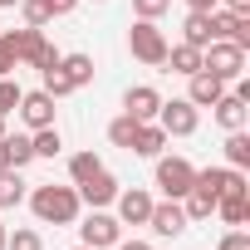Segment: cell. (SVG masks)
I'll list each match as a JSON object with an SVG mask.
<instances>
[{
    "mask_svg": "<svg viewBox=\"0 0 250 250\" xmlns=\"http://www.w3.org/2000/svg\"><path fill=\"white\" fill-rule=\"evenodd\" d=\"M5 230H10V226H5V221H0V250H5Z\"/></svg>",
    "mask_w": 250,
    "mask_h": 250,
    "instance_id": "cell-41",
    "label": "cell"
},
{
    "mask_svg": "<svg viewBox=\"0 0 250 250\" xmlns=\"http://www.w3.org/2000/svg\"><path fill=\"white\" fill-rule=\"evenodd\" d=\"M0 138H5V118H0Z\"/></svg>",
    "mask_w": 250,
    "mask_h": 250,
    "instance_id": "cell-42",
    "label": "cell"
},
{
    "mask_svg": "<svg viewBox=\"0 0 250 250\" xmlns=\"http://www.w3.org/2000/svg\"><path fill=\"white\" fill-rule=\"evenodd\" d=\"M201 69L216 74L221 83H235V79L245 74V49H235L230 40H211V44L201 49Z\"/></svg>",
    "mask_w": 250,
    "mask_h": 250,
    "instance_id": "cell-3",
    "label": "cell"
},
{
    "mask_svg": "<svg viewBox=\"0 0 250 250\" xmlns=\"http://www.w3.org/2000/svg\"><path fill=\"white\" fill-rule=\"evenodd\" d=\"M182 211H187V221H211L216 216V191L201 187V182H191V191L182 196Z\"/></svg>",
    "mask_w": 250,
    "mask_h": 250,
    "instance_id": "cell-17",
    "label": "cell"
},
{
    "mask_svg": "<svg viewBox=\"0 0 250 250\" xmlns=\"http://www.w3.org/2000/svg\"><path fill=\"white\" fill-rule=\"evenodd\" d=\"M172 10V0H133V15L138 20H162Z\"/></svg>",
    "mask_w": 250,
    "mask_h": 250,
    "instance_id": "cell-30",
    "label": "cell"
},
{
    "mask_svg": "<svg viewBox=\"0 0 250 250\" xmlns=\"http://www.w3.org/2000/svg\"><path fill=\"white\" fill-rule=\"evenodd\" d=\"M128 49H133V59L147 64V69H162V64H167V35L157 30V20H133Z\"/></svg>",
    "mask_w": 250,
    "mask_h": 250,
    "instance_id": "cell-2",
    "label": "cell"
},
{
    "mask_svg": "<svg viewBox=\"0 0 250 250\" xmlns=\"http://www.w3.org/2000/svg\"><path fill=\"white\" fill-rule=\"evenodd\" d=\"M113 206H118V221H123V226H147V216H152V191L128 187V191L113 196Z\"/></svg>",
    "mask_w": 250,
    "mask_h": 250,
    "instance_id": "cell-10",
    "label": "cell"
},
{
    "mask_svg": "<svg viewBox=\"0 0 250 250\" xmlns=\"http://www.w3.org/2000/svg\"><path fill=\"white\" fill-rule=\"evenodd\" d=\"M226 10H235V15H250V0H221Z\"/></svg>",
    "mask_w": 250,
    "mask_h": 250,
    "instance_id": "cell-36",
    "label": "cell"
},
{
    "mask_svg": "<svg viewBox=\"0 0 250 250\" xmlns=\"http://www.w3.org/2000/svg\"><path fill=\"white\" fill-rule=\"evenodd\" d=\"M211 118L221 123L226 133H235V128H245V118H250V103H245L240 93H230V88H226V93L211 103Z\"/></svg>",
    "mask_w": 250,
    "mask_h": 250,
    "instance_id": "cell-13",
    "label": "cell"
},
{
    "mask_svg": "<svg viewBox=\"0 0 250 250\" xmlns=\"http://www.w3.org/2000/svg\"><path fill=\"white\" fill-rule=\"evenodd\" d=\"M157 108H162V93H157L152 83H133L128 93H123V113L138 118V123H152V118H157Z\"/></svg>",
    "mask_w": 250,
    "mask_h": 250,
    "instance_id": "cell-11",
    "label": "cell"
},
{
    "mask_svg": "<svg viewBox=\"0 0 250 250\" xmlns=\"http://www.w3.org/2000/svg\"><path fill=\"white\" fill-rule=\"evenodd\" d=\"M113 250H152V245H147V240H118Z\"/></svg>",
    "mask_w": 250,
    "mask_h": 250,
    "instance_id": "cell-37",
    "label": "cell"
},
{
    "mask_svg": "<svg viewBox=\"0 0 250 250\" xmlns=\"http://www.w3.org/2000/svg\"><path fill=\"white\" fill-rule=\"evenodd\" d=\"M191 221H187V211H182V201H152V216H147V230L152 235H162V240H177L182 230H187Z\"/></svg>",
    "mask_w": 250,
    "mask_h": 250,
    "instance_id": "cell-7",
    "label": "cell"
},
{
    "mask_svg": "<svg viewBox=\"0 0 250 250\" xmlns=\"http://www.w3.org/2000/svg\"><path fill=\"white\" fill-rule=\"evenodd\" d=\"M20 118H25V128L30 133H40V128H54V98L44 93V88H30V93H20V108H15Z\"/></svg>",
    "mask_w": 250,
    "mask_h": 250,
    "instance_id": "cell-8",
    "label": "cell"
},
{
    "mask_svg": "<svg viewBox=\"0 0 250 250\" xmlns=\"http://www.w3.org/2000/svg\"><path fill=\"white\" fill-rule=\"evenodd\" d=\"M230 44L250 54V15H240V20H235V35H230Z\"/></svg>",
    "mask_w": 250,
    "mask_h": 250,
    "instance_id": "cell-32",
    "label": "cell"
},
{
    "mask_svg": "<svg viewBox=\"0 0 250 250\" xmlns=\"http://www.w3.org/2000/svg\"><path fill=\"white\" fill-rule=\"evenodd\" d=\"M30 143H35V157H59V152H64L59 128H40V133H30Z\"/></svg>",
    "mask_w": 250,
    "mask_h": 250,
    "instance_id": "cell-26",
    "label": "cell"
},
{
    "mask_svg": "<svg viewBox=\"0 0 250 250\" xmlns=\"http://www.w3.org/2000/svg\"><path fill=\"white\" fill-rule=\"evenodd\" d=\"M167 64H172V74H182V79H191L196 69H201V49L196 44H167Z\"/></svg>",
    "mask_w": 250,
    "mask_h": 250,
    "instance_id": "cell-18",
    "label": "cell"
},
{
    "mask_svg": "<svg viewBox=\"0 0 250 250\" xmlns=\"http://www.w3.org/2000/svg\"><path fill=\"white\" fill-rule=\"evenodd\" d=\"M54 64H59V49H54V44L44 40V49H40V59H35V69L44 74V69H54Z\"/></svg>",
    "mask_w": 250,
    "mask_h": 250,
    "instance_id": "cell-33",
    "label": "cell"
},
{
    "mask_svg": "<svg viewBox=\"0 0 250 250\" xmlns=\"http://www.w3.org/2000/svg\"><path fill=\"white\" fill-rule=\"evenodd\" d=\"M221 93H226V83H221L216 74H206V69H196V74L187 79V103H196V108H211Z\"/></svg>",
    "mask_w": 250,
    "mask_h": 250,
    "instance_id": "cell-14",
    "label": "cell"
},
{
    "mask_svg": "<svg viewBox=\"0 0 250 250\" xmlns=\"http://www.w3.org/2000/svg\"><path fill=\"white\" fill-rule=\"evenodd\" d=\"M133 133H138V118H128V113H118V118L108 123V143H113V147H123V152L133 147Z\"/></svg>",
    "mask_w": 250,
    "mask_h": 250,
    "instance_id": "cell-25",
    "label": "cell"
},
{
    "mask_svg": "<svg viewBox=\"0 0 250 250\" xmlns=\"http://www.w3.org/2000/svg\"><path fill=\"white\" fill-rule=\"evenodd\" d=\"M182 40L196 44V49H206V44H211V15H206V10H187V20H182Z\"/></svg>",
    "mask_w": 250,
    "mask_h": 250,
    "instance_id": "cell-19",
    "label": "cell"
},
{
    "mask_svg": "<svg viewBox=\"0 0 250 250\" xmlns=\"http://www.w3.org/2000/svg\"><path fill=\"white\" fill-rule=\"evenodd\" d=\"M221 0H187V10H216Z\"/></svg>",
    "mask_w": 250,
    "mask_h": 250,
    "instance_id": "cell-38",
    "label": "cell"
},
{
    "mask_svg": "<svg viewBox=\"0 0 250 250\" xmlns=\"http://www.w3.org/2000/svg\"><path fill=\"white\" fill-rule=\"evenodd\" d=\"M196 182V167L187 157H157V172H152V187L167 196V201H182Z\"/></svg>",
    "mask_w": 250,
    "mask_h": 250,
    "instance_id": "cell-4",
    "label": "cell"
},
{
    "mask_svg": "<svg viewBox=\"0 0 250 250\" xmlns=\"http://www.w3.org/2000/svg\"><path fill=\"white\" fill-rule=\"evenodd\" d=\"M216 216L226 226H245L250 221V196H216Z\"/></svg>",
    "mask_w": 250,
    "mask_h": 250,
    "instance_id": "cell-23",
    "label": "cell"
},
{
    "mask_svg": "<svg viewBox=\"0 0 250 250\" xmlns=\"http://www.w3.org/2000/svg\"><path fill=\"white\" fill-rule=\"evenodd\" d=\"M216 250H250V235H245V226H230L226 235H221V245Z\"/></svg>",
    "mask_w": 250,
    "mask_h": 250,
    "instance_id": "cell-31",
    "label": "cell"
},
{
    "mask_svg": "<svg viewBox=\"0 0 250 250\" xmlns=\"http://www.w3.org/2000/svg\"><path fill=\"white\" fill-rule=\"evenodd\" d=\"M118 240H123V221L108 216V206H93V211L83 216V226H79V245H88V250H113Z\"/></svg>",
    "mask_w": 250,
    "mask_h": 250,
    "instance_id": "cell-5",
    "label": "cell"
},
{
    "mask_svg": "<svg viewBox=\"0 0 250 250\" xmlns=\"http://www.w3.org/2000/svg\"><path fill=\"white\" fill-rule=\"evenodd\" d=\"M10 167V157H5V138H0V172H5Z\"/></svg>",
    "mask_w": 250,
    "mask_h": 250,
    "instance_id": "cell-39",
    "label": "cell"
},
{
    "mask_svg": "<svg viewBox=\"0 0 250 250\" xmlns=\"http://www.w3.org/2000/svg\"><path fill=\"white\" fill-rule=\"evenodd\" d=\"M162 147H167V133L157 128V118L152 123H138V133H133V157H162Z\"/></svg>",
    "mask_w": 250,
    "mask_h": 250,
    "instance_id": "cell-15",
    "label": "cell"
},
{
    "mask_svg": "<svg viewBox=\"0 0 250 250\" xmlns=\"http://www.w3.org/2000/svg\"><path fill=\"white\" fill-rule=\"evenodd\" d=\"M20 10H25V25H35V30H44L54 15H49V0H20Z\"/></svg>",
    "mask_w": 250,
    "mask_h": 250,
    "instance_id": "cell-28",
    "label": "cell"
},
{
    "mask_svg": "<svg viewBox=\"0 0 250 250\" xmlns=\"http://www.w3.org/2000/svg\"><path fill=\"white\" fill-rule=\"evenodd\" d=\"M5 157H10L15 172H25V167L35 162V143H30V133H5Z\"/></svg>",
    "mask_w": 250,
    "mask_h": 250,
    "instance_id": "cell-20",
    "label": "cell"
},
{
    "mask_svg": "<svg viewBox=\"0 0 250 250\" xmlns=\"http://www.w3.org/2000/svg\"><path fill=\"white\" fill-rule=\"evenodd\" d=\"M74 191H79V201H83V206H113V196H118L123 187H118V177L103 167V172H93L88 182H79Z\"/></svg>",
    "mask_w": 250,
    "mask_h": 250,
    "instance_id": "cell-12",
    "label": "cell"
},
{
    "mask_svg": "<svg viewBox=\"0 0 250 250\" xmlns=\"http://www.w3.org/2000/svg\"><path fill=\"white\" fill-rule=\"evenodd\" d=\"M15 5H20V0H0V10H15Z\"/></svg>",
    "mask_w": 250,
    "mask_h": 250,
    "instance_id": "cell-40",
    "label": "cell"
},
{
    "mask_svg": "<svg viewBox=\"0 0 250 250\" xmlns=\"http://www.w3.org/2000/svg\"><path fill=\"white\" fill-rule=\"evenodd\" d=\"M20 201H25V182H20L15 167H5V172H0V211H10Z\"/></svg>",
    "mask_w": 250,
    "mask_h": 250,
    "instance_id": "cell-24",
    "label": "cell"
},
{
    "mask_svg": "<svg viewBox=\"0 0 250 250\" xmlns=\"http://www.w3.org/2000/svg\"><path fill=\"white\" fill-rule=\"evenodd\" d=\"M10 69H20V64H15V54L5 44H0V79H10Z\"/></svg>",
    "mask_w": 250,
    "mask_h": 250,
    "instance_id": "cell-34",
    "label": "cell"
},
{
    "mask_svg": "<svg viewBox=\"0 0 250 250\" xmlns=\"http://www.w3.org/2000/svg\"><path fill=\"white\" fill-rule=\"evenodd\" d=\"M5 250H44V235L30 226H15V230H5Z\"/></svg>",
    "mask_w": 250,
    "mask_h": 250,
    "instance_id": "cell-27",
    "label": "cell"
},
{
    "mask_svg": "<svg viewBox=\"0 0 250 250\" xmlns=\"http://www.w3.org/2000/svg\"><path fill=\"white\" fill-rule=\"evenodd\" d=\"M79 0H49V15H74Z\"/></svg>",
    "mask_w": 250,
    "mask_h": 250,
    "instance_id": "cell-35",
    "label": "cell"
},
{
    "mask_svg": "<svg viewBox=\"0 0 250 250\" xmlns=\"http://www.w3.org/2000/svg\"><path fill=\"white\" fill-rule=\"evenodd\" d=\"M74 250H88V245H74Z\"/></svg>",
    "mask_w": 250,
    "mask_h": 250,
    "instance_id": "cell-43",
    "label": "cell"
},
{
    "mask_svg": "<svg viewBox=\"0 0 250 250\" xmlns=\"http://www.w3.org/2000/svg\"><path fill=\"white\" fill-rule=\"evenodd\" d=\"M59 74L69 79V88H88L93 83V54H59Z\"/></svg>",
    "mask_w": 250,
    "mask_h": 250,
    "instance_id": "cell-16",
    "label": "cell"
},
{
    "mask_svg": "<svg viewBox=\"0 0 250 250\" xmlns=\"http://www.w3.org/2000/svg\"><path fill=\"white\" fill-rule=\"evenodd\" d=\"M226 167H250V133L245 128H235V133H226Z\"/></svg>",
    "mask_w": 250,
    "mask_h": 250,
    "instance_id": "cell-21",
    "label": "cell"
},
{
    "mask_svg": "<svg viewBox=\"0 0 250 250\" xmlns=\"http://www.w3.org/2000/svg\"><path fill=\"white\" fill-rule=\"evenodd\" d=\"M20 93H25V88H20L15 79H0V118H10V113L20 108Z\"/></svg>",
    "mask_w": 250,
    "mask_h": 250,
    "instance_id": "cell-29",
    "label": "cell"
},
{
    "mask_svg": "<svg viewBox=\"0 0 250 250\" xmlns=\"http://www.w3.org/2000/svg\"><path fill=\"white\" fill-rule=\"evenodd\" d=\"M0 44L15 54V64H30V69H35V59H40V49H44V30H35V25L5 30V35H0Z\"/></svg>",
    "mask_w": 250,
    "mask_h": 250,
    "instance_id": "cell-9",
    "label": "cell"
},
{
    "mask_svg": "<svg viewBox=\"0 0 250 250\" xmlns=\"http://www.w3.org/2000/svg\"><path fill=\"white\" fill-rule=\"evenodd\" d=\"M93 172H103V157H98L93 147H83V152H74V157H69V182H74V187H79V182H88Z\"/></svg>",
    "mask_w": 250,
    "mask_h": 250,
    "instance_id": "cell-22",
    "label": "cell"
},
{
    "mask_svg": "<svg viewBox=\"0 0 250 250\" xmlns=\"http://www.w3.org/2000/svg\"><path fill=\"white\" fill-rule=\"evenodd\" d=\"M157 128H162L167 138H191V133L201 128V108L187 103V98H162V108H157Z\"/></svg>",
    "mask_w": 250,
    "mask_h": 250,
    "instance_id": "cell-6",
    "label": "cell"
},
{
    "mask_svg": "<svg viewBox=\"0 0 250 250\" xmlns=\"http://www.w3.org/2000/svg\"><path fill=\"white\" fill-rule=\"evenodd\" d=\"M30 211H35L40 226H74L79 211H83V201H79L74 187H54V182H44V187L30 191Z\"/></svg>",
    "mask_w": 250,
    "mask_h": 250,
    "instance_id": "cell-1",
    "label": "cell"
}]
</instances>
